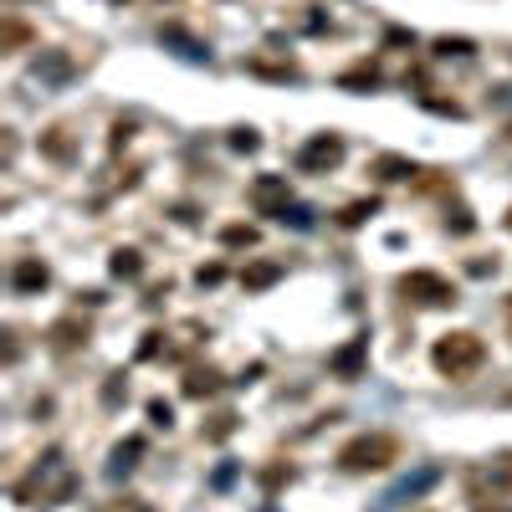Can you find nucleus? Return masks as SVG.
Segmentation results:
<instances>
[{
	"mask_svg": "<svg viewBox=\"0 0 512 512\" xmlns=\"http://www.w3.org/2000/svg\"><path fill=\"white\" fill-rule=\"evenodd\" d=\"M231 431H236V415H231V410H221V415H216V420H210L205 431H200V441H210V446H221V441H226Z\"/></svg>",
	"mask_w": 512,
	"mask_h": 512,
	"instance_id": "obj_18",
	"label": "nucleus"
},
{
	"mask_svg": "<svg viewBox=\"0 0 512 512\" xmlns=\"http://www.w3.org/2000/svg\"><path fill=\"white\" fill-rule=\"evenodd\" d=\"M472 512H512V507H482V502H477V507H472Z\"/></svg>",
	"mask_w": 512,
	"mask_h": 512,
	"instance_id": "obj_31",
	"label": "nucleus"
},
{
	"mask_svg": "<svg viewBox=\"0 0 512 512\" xmlns=\"http://www.w3.org/2000/svg\"><path fill=\"white\" fill-rule=\"evenodd\" d=\"M395 292L405 297V303H420V308H451L456 303V282L431 272V267H415L395 282Z\"/></svg>",
	"mask_w": 512,
	"mask_h": 512,
	"instance_id": "obj_4",
	"label": "nucleus"
},
{
	"mask_svg": "<svg viewBox=\"0 0 512 512\" xmlns=\"http://www.w3.org/2000/svg\"><path fill=\"white\" fill-rule=\"evenodd\" d=\"M364 364H369V338H349L338 354H328V369H333L338 379H359Z\"/></svg>",
	"mask_w": 512,
	"mask_h": 512,
	"instance_id": "obj_9",
	"label": "nucleus"
},
{
	"mask_svg": "<svg viewBox=\"0 0 512 512\" xmlns=\"http://www.w3.org/2000/svg\"><path fill=\"white\" fill-rule=\"evenodd\" d=\"M246 72H256V77H277V82H292V77H297L292 62H246Z\"/></svg>",
	"mask_w": 512,
	"mask_h": 512,
	"instance_id": "obj_21",
	"label": "nucleus"
},
{
	"mask_svg": "<svg viewBox=\"0 0 512 512\" xmlns=\"http://www.w3.org/2000/svg\"><path fill=\"white\" fill-rule=\"evenodd\" d=\"M487 477H492V487H512V451H497L487 461Z\"/></svg>",
	"mask_w": 512,
	"mask_h": 512,
	"instance_id": "obj_19",
	"label": "nucleus"
},
{
	"mask_svg": "<svg viewBox=\"0 0 512 512\" xmlns=\"http://www.w3.org/2000/svg\"><path fill=\"white\" fill-rule=\"evenodd\" d=\"M47 282H52V267L41 262V256H16V267H11V292H16V297L47 292Z\"/></svg>",
	"mask_w": 512,
	"mask_h": 512,
	"instance_id": "obj_7",
	"label": "nucleus"
},
{
	"mask_svg": "<svg viewBox=\"0 0 512 512\" xmlns=\"http://www.w3.org/2000/svg\"><path fill=\"white\" fill-rule=\"evenodd\" d=\"M144 456V436H128L123 446H113V461H108V477H128Z\"/></svg>",
	"mask_w": 512,
	"mask_h": 512,
	"instance_id": "obj_13",
	"label": "nucleus"
},
{
	"mask_svg": "<svg viewBox=\"0 0 512 512\" xmlns=\"http://www.w3.org/2000/svg\"><path fill=\"white\" fill-rule=\"evenodd\" d=\"M88 338H93V328H88V318H77V313H67V318H57V323L47 328V344H52L57 354L88 349Z\"/></svg>",
	"mask_w": 512,
	"mask_h": 512,
	"instance_id": "obj_8",
	"label": "nucleus"
},
{
	"mask_svg": "<svg viewBox=\"0 0 512 512\" xmlns=\"http://www.w3.org/2000/svg\"><path fill=\"white\" fill-rule=\"evenodd\" d=\"M246 200H251L256 216H272V221H282L287 210H292L287 175H256V180H251V190H246Z\"/></svg>",
	"mask_w": 512,
	"mask_h": 512,
	"instance_id": "obj_6",
	"label": "nucleus"
},
{
	"mask_svg": "<svg viewBox=\"0 0 512 512\" xmlns=\"http://www.w3.org/2000/svg\"><path fill=\"white\" fill-rule=\"evenodd\" d=\"M221 246H256V226H226Z\"/></svg>",
	"mask_w": 512,
	"mask_h": 512,
	"instance_id": "obj_26",
	"label": "nucleus"
},
{
	"mask_svg": "<svg viewBox=\"0 0 512 512\" xmlns=\"http://www.w3.org/2000/svg\"><path fill=\"white\" fill-rule=\"evenodd\" d=\"M400 461V436L390 431H364L354 441L338 446V466H344L349 477H369V472H390Z\"/></svg>",
	"mask_w": 512,
	"mask_h": 512,
	"instance_id": "obj_2",
	"label": "nucleus"
},
{
	"mask_svg": "<svg viewBox=\"0 0 512 512\" xmlns=\"http://www.w3.org/2000/svg\"><path fill=\"white\" fill-rule=\"evenodd\" d=\"M287 277V262H267V256H262V262H246L241 267V287L246 292H267L272 282H282Z\"/></svg>",
	"mask_w": 512,
	"mask_h": 512,
	"instance_id": "obj_10",
	"label": "nucleus"
},
{
	"mask_svg": "<svg viewBox=\"0 0 512 512\" xmlns=\"http://www.w3.org/2000/svg\"><path fill=\"white\" fill-rule=\"evenodd\" d=\"M431 52H436V57H472L477 41H472V36H436Z\"/></svg>",
	"mask_w": 512,
	"mask_h": 512,
	"instance_id": "obj_16",
	"label": "nucleus"
},
{
	"mask_svg": "<svg viewBox=\"0 0 512 512\" xmlns=\"http://www.w3.org/2000/svg\"><path fill=\"white\" fill-rule=\"evenodd\" d=\"M431 364H436V374H446V379H472L482 364H487V344L477 333H466V328H456V333H441L436 344H431Z\"/></svg>",
	"mask_w": 512,
	"mask_h": 512,
	"instance_id": "obj_3",
	"label": "nucleus"
},
{
	"mask_svg": "<svg viewBox=\"0 0 512 512\" xmlns=\"http://www.w3.org/2000/svg\"><path fill=\"white\" fill-rule=\"evenodd\" d=\"M374 175L395 185V180H410V175H420V164H415V159H405V154H379V159H374Z\"/></svg>",
	"mask_w": 512,
	"mask_h": 512,
	"instance_id": "obj_14",
	"label": "nucleus"
},
{
	"mask_svg": "<svg viewBox=\"0 0 512 512\" xmlns=\"http://www.w3.org/2000/svg\"><path fill=\"white\" fill-rule=\"evenodd\" d=\"M98 512H154L144 497H113V502H103Z\"/></svg>",
	"mask_w": 512,
	"mask_h": 512,
	"instance_id": "obj_27",
	"label": "nucleus"
},
{
	"mask_svg": "<svg viewBox=\"0 0 512 512\" xmlns=\"http://www.w3.org/2000/svg\"><path fill=\"white\" fill-rule=\"evenodd\" d=\"M128 139H134V118H118L113 123V149H123Z\"/></svg>",
	"mask_w": 512,
	"mask_h": 512,
	"instance_id": "obj_30",
	"label": "nucleus"
},
{
	"mask_svg": "<svg viewBox=\"0 0 512 512\" xmlns=\"http://www.w3.org/2000/svg\"><path fill=\"white\" fill-rule=\"evenodd\" d=\"M149 425L169 431V425H175V405H169V400H149Z\"/></svg>",
	"mask_w": 512,
	"mask_h": 512,
	"instance_id": "obj_25",
	"label": "nucleus"
},
{
	"mask_svg": "<svg viewBox=\"0 0 512 512\" xmlns=\"http://www.w3.org/2000/svg\"><path fill=\"white\" fill-rule=\"evenodd\" d=\"M221 384H226V379H221V369H190L180 390H185V400H210V395L221 390Z\"/></svg>",
	"mask_w": 512,
	"mask_h": 512,
	"instance_id": "obj_12",
	"label": "nucleus"
},
{
	"mask_svg": "<svg viewBox=\"0 0 512 512\" xmlns=\"http://www.w3.org/2000/svg\"><path fill=\"white\" fill-rule=\"evenodd\" d=\"M31 31H26V21H16V16H6V31H0V47H6V52H16L21 47V41H26Z\"/></svg>",
	"mask_w": 512,
	"mask_h": 512,
	"instance_id": "obj_22",
	"label": "nucleus"
},
{
	"mask_svg": "<svg viewBox=\"0 0 512 512\" xmlns=\"http://www.w3.org/2000/svg\"><path fill=\"white\" fill-rule=\"evenodd\" d=\"M41 154H47V159H57V164H72V159H77V139L67 134L62 123H52L47 134H41Z\"/></svg>",
	"mask_w": 512,
	"mask_h": 512,
	"instance_id": "obj_11",
	"label": "nucleus"
},
{
	"mask_svg": "<svg viewBox=\"0 0 512 512\" xmlns=\"http://www.w3.org/2000/svg\"><path fill=\"white\" fill-rule=\"evenodd\" d=\"M231 149H241V154L262 149V139H256V128H236V134H231Z\"/></svg>",
	"mask_w": 512,
	"mask_h": 512,
	"instance_id": "obj_28",
	"label": "nucleus"
},
{
	"mask_svg": "<svg viewBox=\"0 0 512 512\" xmlns=\"http://www.w3.org/2000/svg\"><path fill=\"white\" fill-rule=\"evenodd\" d=\"M72 492H77V472L62 466V451H47V461H41L26 482H16L21 507H62Z\"/></svg>",
	"mask_w": 512,
	"mask_h": 512,
	"instance_id": "obj_1",
	"label": "nucleus"
},
{
	"mask_svg": "<svg viewBox=\"0 0 512 512\" xmlns=\"http://www.w3.org/2000/svg\"><path fill=\"white\" fill-rule=\"evenodd\" d=\"M379 210V195H369V200H354V205H344L338 210V226H364L369 216Z\"/></svg>",
	"mask_w": 512,
	"mask_h": 512,
	"instance_id": "obj_17",
	"label": "nucleus"
},
{
	"mask_svg": "<svg viewBox=\"0 0 512 512\" xmlns=\"http://www.w3.org/2000/svg\"><path fill=\"white\" fill-rule=\"evenodd\" d=\"M338 82H344V88H379V67H374V62H364V67L344 72Z\"/></svg>",
	"mask_w": 512,
	"mask_h": 512,
	"instance_id": "obj_20",
	"label": "nucleus"
},
{
	"mask_svg": "<svg viewBox=\"0 0 512 512\" xmlns=\"http://www.w3.org/2000/svg\"><path fill=\"white\" fill-rule=\"evenodd\" d=\"M507 231H512V205H507Z\"/></svg>",
	"mask_w": 512,
	"mask_h": 512,
	"instance_id": "obj_32",
	"label": "nucleus"
},
{
	"mask_svg": "<svg viewBox=\"0 0 512 512\" xmlns=\"http://www.w3.org/2000/svg\"><path fill=\"white\" fill-rule=\"evenodd\" d=\"M221 277H226V267H221V262H210V267H200V272H195V282H200V287H216Z\"/></svg>",
	"mask_w": 512,
	"mask_h": 512,
	"instance_id": "obj_29",
	"label": "nucleus"
},
{
	"mask_svg": "<svg viewBox=\"0 0 512 512\" xmlns=\"http://www.w3.org/2000/svg\"><path fill=\"white\" fill-rule=\"evenodd\" d=\"M446 231H456V236H466V231H477V221H472V210H466V205L446 210Z\"/></svg>",
	"mask_w": 512,
	"mask_h": 512,
	"instance_id": "obj_24",
	"label": "nucleus"
},
{
	"mask_svg": "<svg viewBox=\"0 0 512 512\" xmlns=\"http://www.w3.org/2000/svg\"><path fill=\"white\" fill-rule=\"evenodd\" d=\"M108 272L123 277V282H134V277L144 272V256H139L134 246H118V251H113V262H108Z\"/></svg>",
	"mask_w": 512,
	"mask_h": 512,
	"instance_id": "obj_15",
	"label": "nucleus"
},
{
	"mask_svg": "<svg viewBox=\"0 0 512 512\" xmlns=\"http://www.w3.org/2000/svg\"><path fill=\"white\" fill-rule=\"evenodd\" d=\"M344 154H349V144H344V134H313L303 149H297V169L303 175H328V169H338L344 164Z\"/></svg>",
	"mask_w": 512,
	"mask_h": 512,
	"instance_id": "obj_5",
	"label": "nucleus"
},
{
	"mask_svg": "<svg viewBox=\"0 0 512 512\" xmlns=\"http://www.w3.org/2000/svg\"><path fill=\"white\" fill-rule=\"evenodd\" d=\"M128 400V374H108L103 384V405H123Z\"/></svg>",
	"mask_w": 512,
	"mask_h": 512,
	"instance_id": "obj_23",
	"label": "nucleus"
}]
</instances>
